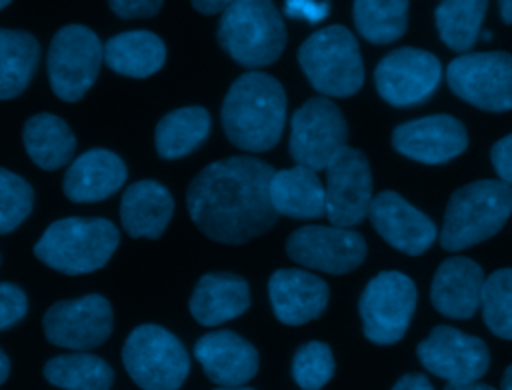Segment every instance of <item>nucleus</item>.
<instances>
[{
  "instance_id": "nucleus-1",
  "label": "nucleus",
  "mask_w": 512,
  "mask_h": 390,
  "mask_svg": "<svg viewBox=\"0 0 512 390\" xmlns=\"http://www.w3.org/2000/svg\"><path fill=\"white\" fill-rule=\"evenodd\" d=\"M274 168L252 156L208 164L188 186L186 206L194 224L222 244H244L278 218L270 202Z\"/></svg>"
},
{
  "instance_id": "nucleus-2",
  "label": "nucleus",
  "mask_w": 512,
  "mask_h": 390,
  "mask_svg": "<svg viewBox=\"0 0 512 390\" xmlns=\"http://www.w3.org/2000/svg\"><path fill=\"white\" fill-rule=\"evenodd\" d=\"M220 118L234 146L246 152L274 148L286 122V94L282 84L264 72L242 74L230 86Z\"/></svg>"
},
{
  "instance_id": "nucleus-3",
  "label": "nucleus",
  "mask_w": 512,
  "mask_h": 390,
  "mask_svg": "<svg viewBox=\"0 0 512 390\" xmlns=\"http://www.w3.org/2000/svg\"><path fill=\"white\" fill-rule=\"evenodd\" d=\"M512 214V186L502 180H476L452 192L442 230L440 246L458 252L498 234Z\"/></svg>"
},
{
  "instance_id": "nucleus-4",
  "label": "nucleus",
  "mask_w": 512,
  "mask_h": 390,
  "mask_svg": "<svg viewBox=\"0 0 512 390\" xmlns=\"http://www.w3.org/2000/svg\"><path fill=\"white\" fill-rule=\"evenodd\" d=\"M118 242V230L110 220L64 218L44 230L34 254L62 274H88L110 260Z\"/></svg>"
},
{
  "instance_id": "nucleus-5",
  "label": "nucleus",
  "mask_w": 512,
  "mask_h": 390,
  "mask_svg": "<svg viewBox=\"0 0 512 390\" xmlns=\"http://www.w3.org/2000/svg\"><path fill=\"white\" fill-rule=\"evenodd\" d=\"M218 44L246 68L268 66L286 46V28L272 0H236L222 12Z\"/></svg>"
},
{
  "instance_id": "nucleus-6",
  "label": "nucleus",
  "mask_w": 512,
  "mask_h": 390,
  "mask_svg": "<svg viewBox=\"0 0 512 390\" xmlns=\"http://www.w3.org/2000/svg\"><path fill=\"white\" fill-rule=\"evenodd\" d=\"M298 62L322 96L348 98L364 84V64L354 34L344 26H326L304 40Z\"/></svg>"
},
{
  "instance_id": "nucleus-7",
  "label": "nucleus",
  "mask_w": 512,
  "mask_h": 390,
  "mask_svg": "<svg viewBox=\"0 0 512 390\" xmlns=\"http://www.w3.org/2000/svg\"><path fill=\"white\" fill-rule=\"evenodd\" d=\"M122 362L142 390H178L190 370L182 342L162 326L142 324L130 332Z\"/></svg>"
},
{
  "instance_id": "nucleus-8",
  "label": "nucleus",
  "mask_w": 512,
  "mask_h": 390,
  "mask_svg": "<svg viewBox=\"0 0 512 390\" xmlns=\"http://www.w3.org/2000/svg\"><path fill=\"white\" fill-rule=\"evenodd\" d=\"M416 300L418 292L410 276L398 270L376 274L358 302L364 336L382 346L398 342L410 326Z\"/></svg>"
},
{
  "instance_id": "nucleus-9",
  "label": "nucleus",
  "mask_w": 512,
  "mask_h": 390,
  "mask_svg": "<svg viewBox=\"0 0 512 390\" xmlns=\"http://www.w3.org/2000/svg\"><path fill=\"white\" fill-rule=\"evenodd\" d=\"M104 46L86 26L70 24L60 28L48 50V78L54 94L66 102L80 100L94 84Z\"/></svg>"
},
{
  "instance_id": "nucleus-10",
  "label": "nucleus",
  "mask_w": 512,
  "mask_h": 390,
  "mask_svg": "<svg viewBox=\"0 0 512 390\" xmlns=\"http://www.w3.org/2000/svg\"><path fill=\"white\" fill-rule=\"evenodd\" d=\"M450 90L464 102L486 112L512 110V54L472 52L448 64Z\"/></svg>"
},
{
  "instance_id": "nucleus-11",
  "label": "nucleus",
  "mask_w": 512,
  "mask_h": 390,
  "mask_svg": "<svg viewBox=\"0 0 512 390\" xmlns=\"http://www.w3.org/2000/svg\"><path fill=\"white\" fill-rule=\"evenodd\" d=\"M348 126L340 108L316 96L306 100L290 122V156L296 164L326 170L330 160L346 146Z\"/></svg>"
},
{
  "instance_id": "nucleus-12",
  "label": "nucleus",
  "mask_w": 512,
  "mask_h": 390,
  "mask_svg": "<svg viewBox=\"0 0 512 390\" xmlns=\"http://www.w3.org/2000/svg\"><path fill=\"white\" fill-rule=\"evenodd\" d=\"M440 76V60L432 52L404 46L388 52L378 62L374 84L388 104L410 108L432 96Z\"/></svg>"
},
{
  "instance_id": "nucleus-13",
  "label": "nucleus",
  "mask_w": 512,
  "mask_h": 390,
  "mask_svg": "<svg viewBox=\"0 0 512 390\" xmlns=\"http://www.w3.org/2000/svg\"><path fill=\"white\" fill-rule=\"evenodd\" d=\"M420 364L448 384L480 380L490 366L484 340L452 326H436L416 348Z\"/></svg>"
},
{
  "instance_id": "nucleus-14",
  "label": "nucleus",
  "mask_w": 512,
  "mask_h": 390,
  "mask_svg": "<svg viewBox=\"0 0 512 390\" xmlns=\"http://www.w3.org/2000/svg\"><path fill=\"white\" fill-rule=\"evenodd\" d=\"M326 216L332 226L360 224L372 204V174L364 152L344 146L326 166Z\"/></svg>"
},
{
  "instance_id": "nucleus-15",
  "label": "nucleus",
  "mask_w": 512,
  "mask_h": 390,
  "mask_svg": "<svg viewBox=\"0 0 512 390\" xmlns=\"http://www.w3.org/2000/svg\"><path fill=\"white\" fill-rule=\"evenodd\" d=\"M288 256L306 268L346 274L356 270L366 258L362 234L342 226H302L286 240Z\"/></svg>"
},
{
  "instance_id": "nucleus-16",
  "label": "nucleus",
  "mask_w": 512,
  "mask_h": 390,
  "mask_svg": "<svg viewBox=\"0 0 512 390\" xmlns=\"http://www.w3.org/2000/svg\"><path fill=\"white\" fill-rule=\"evenodd\" d=\"M110 332L112 308L100 294L60 300L44 314V334L48 342L62 348L90 350L100 346Z\"/></svg>"
},
{
  "instance_id": "nucleus-17",
  "label": "nucleus",
  "mask_w": 512,
  "mask_h": 390,
  "mask_svg": "<svg viewBox=\"0 0 512 390\" xmlns=\"http://www.w3.org/2000/svg\"><path fill=\"white\" fill-rule=\"evenodd\" d=\"M392 146L402 156L422 164H444L468 146L464 124L450 114H434L404 122L392 132Z\"/></svg>"
},
{
  "instance_id": "nucleus-18",
  "label": "nucleus",
  "mask_w": 512,
  "mask_h": 390,
  "mask_svg": "<svg viewBox=\"0 0 512 390\" xmlns=\"http://www.w3.org/2000/svg\"><path fill=\"white\" fill-rule=\"evenodd\" d=\"M368 218L390 246L408 256L424 254L438 236L434 222L394 190L372 198Z\"/></svg>"
},
{
  "instance_id": "nucleus-19",
  "label": "nucleus",
  "mask_w": 512,
  "mask_h": 390,
  "mask_svg": "<svg viewBox=\"0 0 512 390\" xmlns=\"http://www.w3.org/2000/svg\"><path fill=\"white\" fill-rule=\"evenodd\" d=\"M268 296L282 324L300 326L326 310L330 292L320 276L300 268H282L270 276Z\"/></svg>"
},
{
  "instance_id": "nucleus-20",
  "label": "nucleus",
  "mask_w": 512,
  "mask_h": 390,
  "mask_svg": "<svg viewBox=\"0 0 512 390\" xmlns=\"http://www.w3.org/2000/svg\"><path fill=\"white\" fill-rule=\"evenodd\" d=\"M194 356L204 374L226 388L242 386L258 372L256 348L230 330L204 334L194 346Z\"/></svg>"
},
{
  "instance_id": "nucleus-21",
  "label": "nucleus",
  "mask_w": 512,
  "mask_h": 390,
  "mask_svg": "<svg viewBox=\"0 0 512 390\" xmlns=\"http://www.w3.org/2000/svg\"><path fill=\"white\" fill-rule=\"evenodd\" d=\"M484 270L466 256H452L444 260L434 272L430 298L434 308L454 320H468L480 308Z\"/></svg>"
},
{
  "instance_id": "nucleus-22",
  "label": "nucleus",
  "mask_w": 512,
  "mask_h": 390,
  "mask_svg": "<svg viewBox=\"0 0 512 390\" xmlns=\"http://www.w3.org/2000/svg\"><path fill=\"white\" fill-rule=\"evenodd\" d=\"M124 180V162L110 150L94 148L70 164L64 176V194L72 202H98L120 190Z\"/></svg>"
},
{
  "instance_id": "nucleus-23",
  "label": "nucleus",
  "mask_w": 512,
  "mask_h": 390,
  "mask_svg": "<svg viewBox=\"0 0 512 390\" xmlns=\"http://www.w3.org/2000/svg\"><path fill=\"white\" fill-rule=\"evenodd\" d=\"M248 306V282L232 272L204 274L190 296V314L202 326H216L232 320L244 314Z\"/></svg>"
},
{
  "instance_id": "nucleus-24",
  "label": "nucleus",
  "mask_w": 512,
  "mask_h": 390,
  "mask_svg": "<svg viewBox=\"0 0 512 390\" xmlns=\"http://www.w3.org/2000/svg\"><path fill=\"white\" fill-rule=\"evenodd\" d=\"M172 210L174 200L160 182H134L120 202L122 228L132 238H160L172 218Z\"/></svg>"
},
{
  "instance_id": "nucleus-25",
  "label": "nucleus",
  "mask_w": 512,
  "mask_h": 390,
  "mask_svg": "<svg viewBox=\"0 0 512 390\" xmlns=\"http://www.w3.org/2000/svg\"><path fill=\"white\" fill-rule=\"evenodd\" d=\"M270 202L278 214L310 220L326 214V190L316 170L292 166L274 172L270 180Z\"/></svg>"
},
{
  "instance_id": "nucleus-26",
  "label": "nucleus",
  "mask_w": 512,
  "mask_h": 390,
  "mask_svg": "<svg viewBox=\"0 0 512 390\" xmlns=\"http://www.w3.org/2000/svg\"><path fill=\"white\" fill-rule=\"evenodd\" d=\"M166 60L164 42L148 30H130L112 36L104 44V62L122 76L146 78L162 68Z\"/></svg>"
},
{
  "instance_id": "nucleus-27",
  "label": "nucleus",
  "mask_w": 512,
  "mask_h": 390,
  "mask_svg": "<svg viewBox=\"0 0 512 390\" xmlns=\"http://www.w3.org/2000/svg\"><path fill=\"white\" fill-rule=\"evenodd\" d=\"M24 148L36 166L56 170L72 160L76 138L68 124L48 112H40L24 124Z\"/></svg>"
},
{
  "instance_id": "nucleus-28",
  "label": "nucleus",
  "mask_w": 512,
  "mask_h": 390,
  "mask_svg": "<svg viewBox=\"0 0 512 390\" xmlns=\"http://www.w3.org/2000/svg\"><path fill=\"white\" fill-rule=\"evenodd\" d=\"M38 58L40 46L30 32L0 28V100L14 98L28 86Z\"/></svg>"
},
{
  "instance_id": "nucleus-29",
  "label": "nucleus",
  "mask_w": 512,
  "mask_h": 390,
  "mask_svg": "<svg viewBox=\"0 0 512 390\" xmlns=\"http://www.w3.org/2000/svg\"><path fill=\"white\" fill-rule=\"evenodd\" d=\"M210 132V114L200 106L168 112L156 126V152L166 160H176L196 150Z\"/></svg>"
},
{
  "instance_id": "nucleus-30",
  "label": "nucleus",
  "mask_w": 512,
  "mask_h": 390,
  "mask_svg": "<svg viewBox=\"0 0 512 390\" xmlns=\"http://www.w3.org/2000/svg\"><path fill=\"white\" fill-rule=\"evenodd\" d=\"M44 378L64 390H108L114 372L102 358L86 352L54 356L44 366Z\"/></svg>"
},
{
  "instance_id": "nucleus-31",
  "label": "nucleus",
  "mask_w": 512,
  "mask_h": 390,
  "mask_svg": "<svg viewBox=\"0 0 512 390\" xmlns=\"http://www.w3.org/2000/svg\"><path fill=\"white\" fill-rule=\"evenodd\" d=\"M488 0H442L434 10V20L442 42L456 50H470L482 34V20Z\"/></svg>"
},
{
  "instance_id": "nucleus-32",
  "label": "nucleus",
  "mask_w": 512,
  "mask_h": 390,
  "mask_svg": "<svg viewBox=\"0 0 512 390\" xmlns=\"http://www.w3.org/2000/svg\"><path fill=\"white\" fill-rule=\"evenodd\" d=\"M354 24L372 44H390L408 28V0H354Z\"/></svg>"
},
{
  "instance_id": "nucleus-33",
  "label": "nucleus",
  "mask_w": 512,
  "mask_h": 390,
  "mask_svg": "<svg viewBox=\"0 0 512 390\" xmlns=\"http://www.w3.org/2000/svg\"><path fill=\"white\" fill-rule=\"evenodd\" d=\"M480 308L488 330L512 340V268H500L484 280Z\"/></svg>"
},
{
  "instance_id": "nucleus-34",
  "label": "nucleus",
  "mask_w": 512,
  "mask_h": 390,
  "mask_svg": "<svg viewBox=\"0 0 512 390\" xmlns=\"http://www.w3.org/2000/svg\"><path fill=\"white\" fill-rule=\"evenodd\" d=\"M334 356L324 342H306L292 360V378L302 390H320L334 376Z\"/></svg>"
},
{
  "instance_id": "nucleus-35",
  "label": "nucleus",
  "mask_w": 512,
  "mask_h": 390,
  "mask_svg": "<svg viewBox=\"0 0 512 390\" xmlns=\"http://www.w3.org/2000/svg\"><path fill=\"white\" fill-rule=\"evenodd\" d=\"M34 192L14 172L0 168V234L16 230L32 212Z\"/></svg>"
},
{
  "instance_id": "nucleus-36",
  "label": "nucleus",
  "mask_w": 512,
  "mask_h": 390,
  "mask_svg": "<svg viewBox=\"0 0 512 390\" xmlns=\"http://www.w3.org/2000/svg\"><path fill=\"white\" fill-rule=\"evenodd\" d=\"M28 310L26 294L10 282L0 284V330L16 324Z\"/></svg>"
},
{
  "instance_id": "nucleus-37",
  "label": "nucleus",
  "mask_w": 512,
  "mask_h": 390,
  "mask_svg": "<svg viewBox=\"0 0 512 390\" xmlns=\"http://www.w3.org/2000/svg\"><path fill=\"white\" fill-rule=\"evenodd\" d=\"M164 0H108L112 12L120 18H148L162 8Z\"/></svg>"
},
{
  "instance_id": "nucleus-38",
  "label": "nucleus",
  "mask_w": 512,
  "mask_h": 390,
  "mask_svg": "<svg viewBox=\"0 0 512 390\" xmlns=\"http://www.w3.org/2000/svg\"><path fill=\"white\" fill-rule=\"evenodd\" d=\"M492 166L498 174V180L512 186V134L500 138L490 150Z\"/></svg>"
},
{
  "instance_id": "nucleus-39",
  "label": "nucleus",
  "mask_w": 512,
  "mask_h": 390,
  "mask_svg": "<svg viewBox=\"0 0 512 390\" xmlns=\"http://www.w3.org/2000/svg\"><path fill=\"white\" fill-rule=\"evenodd\" d=\"M284 10L292 18H304V20L314 24V22H320L328 16L330 4L328 2H316V0H286Z\"/></svg>"
},
{
  "instance_id": "nucleus-40",
  "label": "nucleus",
  "mask_w": 512,
  "mask_h": 390,
  "mask_svg": "<svg viewBox=\"0 0 512 390\" xmlns=\"http://www.w3.org/2000/svg\"><path fill=\"white\" fill-rule=\"evenodd\" d=\"M392 390H434V386L430 384V380L424 374L418 372H410L404 374L394 386Z\"/></svg>"
},
{
  "instance_id": "nucleus-41",
  "label": "nucleus",
  "mask_w": 512,
  "mask_h": 390,
  "mask_svg": "<svg viewBox=\"0 0 512 390\" xmlns=\"http://www.w3.org/2000/svg\"><path fill=\"white\" fill-rule=\"evenodd\" d=\"M236 0H192V6L200 12V14H218L224 12L226 8H230Z\"/></svg>"
},
{
  "instance_id": "nucleus-42",
  "label": "nucleus",
  "mask_w": 512,
  "mask_h": 390,
  "mask_svg": "<svg viewBox=\"0 0 512 390\" xmlns=\"http://www.w3.org/2000/svg\"><path fill=\"white\" fill-rule=\"evenodd\" d=\"M444 390H496V388L476 380V382H464V384H446Z\"/></svg>"
},
{
  "instance_id": "nucleus-43",
  "label": "nucleus",
  "mask_w": 512,
  "mask_h": 390,
  "mask_svg": "<svg viewBox=\"0 0 512 390\" xmlns=\"http://www.w3.org/2000/svg\"><path fill=\"white\" fill-rule=\"evenodd\" d=\"M500 16L506 24H512V0H498Z\"/></svg>"
},
{
  "instance_id": "nucleus-44",
  "label": "nucleus",
  "mask_w": 512,
  "mask_h": 390,
  "mask_svg": "<svg viewBox=\"0 0 512 390\" xmlns=\"http://www.w3.org/2000/svg\"><path fill=\"white\" fill-rule=\"evenodd\" d=\"M8 374H10V362H8V356L0 348V384H4Z\"/></svg>"
},
{
  "instance_id": "nucleus-45",
  "label": "nucleus",
  "mask_w": 512,
  "mask_h": 390,
  "mask_svg": "<svg viewBox=\"0 0 512 390\" xmlns=\"http://www.w3.org/2000/svg\"><path fill=\"white\" fill-rule=\"evenodd\" d=\"M502 390H512V364L504 370V376H502Z\"/></svg>"
},
{
  "instance_id": "nucleus-46",
  "label": "nucleus",
  "mask_w": 512,
  "mask_h": 390,
  "mask_svg": "<svg viewBox=\"0 0 512 390\" xmlns=\"http://www.w3.org/2000/svg\"><path fill=\"white\" fill-rule=\"evenodd\" d=\"M214 390H254V388H246V386H236V388H226V386H220V388H214Z\"/></svg>"
},
{
  "instance_id": "nucleus-47",
  "label": "nucleus",
  "mask_w": 512,
  "mask_h": 390,
  "mask_svg": "<svg viewBox=\"0 0 512 390\" xmlns=\"http://www.w3.org/2000/svg\"><path fill=\"white\" fill-rule=\"evenodd\" d=\"M10 2H12V0H0V10H2V8H4V6H8V4H10Z\"/></svg>"
}]
</instances>
